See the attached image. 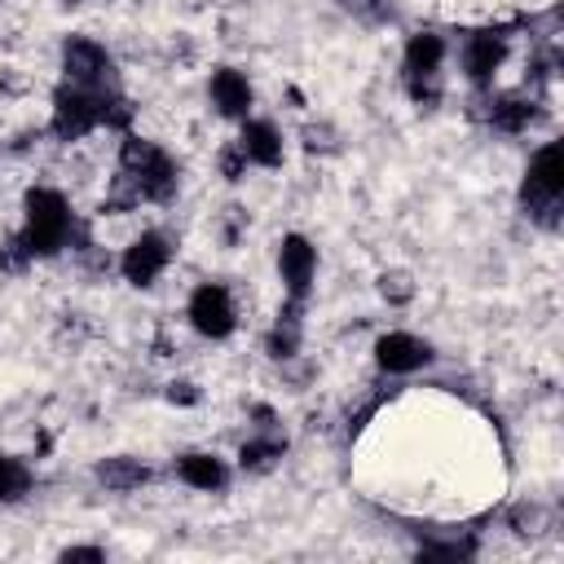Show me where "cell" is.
<instances>
[{
	"mask_svg": "<svg viewBox=\"0 0 564 564\" xmlns=\"http://www.w3.org/2000/svg\"><path fill=\"white\" fill-rule=\"evenodd\" d=\"M75 234H79V220H75V207L62 189L53 185H31L22 194V225H18V238L22 247L31 251V260H53L62 256L66 247H75Z\"/></svg>",
	"mask_w": 564,
	"mask_h": 564,
	"instance_id": "cell-1",
	"label": "cell"
},
{
	"mask_svg": "<svg viewBox=\"0 0 564 564\" xmlns=\"http://www.w3.org/2000/svg\"><path fill=\"white\" fill-rule=\"evenodd\" d=\"M115 176L128 181L137 203H172L176 189H181L176 159L159 141H145L137 132H123V141H119V172Z\"/></svg>",
	"mask_w": 564,
	"mask_h": 564,
	"instance_id": "cell-2",
	"label": "cell"
},
{
	"mask_svg": "<svg viewBox=\"0 0 564 564\" xmlns=\"http://www.w3.org/2000/svg\"><path fill=\"white\" fill-rule=\"evenodd\" d=\"M110 93V88H106ZM97 88H79V84H57L53 101H48V137L62 145H75L84 137H93L101 128V97Z\"/></svg>",
	"mask_w": 564,
	"mask_h": 564,
	"instance_id": "cell-3",
	"label": "cell"
},
{
	"mask_svg": "<svg viewBox=\"0 0 564 564\" xmlns=\"http://www.w3.org/2000/svg\"><path fill=\"white\" fill-rule=\"evenodd\" d=\"M560 194H564V145H560V141H546V145H538L533 159H529L520 198H524V207H529L533 216L555 220Z\"/></svg>",
	"mask_w": 564,
	"mask_h": 564,
	"instance_id": "cell-4",
	"label": "cell"
},
{
	"mask_svg": "<svg viewBox=\"0 0 564 564\" xmlns=\"http://www.w3.org/2000/svg\"><path fill=\"white\" fill-rule=\"evenodd\" d=\"M62 79L66 84H79V88H119L115 84V57L106 53L101 40H88V35H66L62 40Z\"/></svg>",
	"mask_w": 564,
	"mask_h": 564,
	"instance_id": "cell-5",
	"label": "cell"
},
{
	"mask_svg": "<svg viewBox=\"0 0 564 564\" xmlns=\"http://www.w3.org/2000/svg\"><path fill=\"white\" fill-rule=\"evenodd\" d=\"M185 322L203 335V339H229L238 326V304L234 291L225 282H198L185 300Z\"/></svg>",
	"mask_w": 564,
	"mask_h": 564,
	"instance_id": "cell-6",
	"label": "cell"
},
{
	"mask_svg": "<svg viewBox=\"0 0 564 564\" xmlns=\"http://www.w3.org/2000/svg\"><path fill=\"white\" fill-rule=\"evenodd\" d=\"M172 256H176V242H172L163 229H141V234L128 238V247L119 251V273H123V282H132V286H154V282L167 273Z\"/></svg>",
	"mask_w": 564,
	"mask_h": 564,
	"instance_id": "cell-7",
	"label": "cell"
},
{
	"mask_svg": "<svg viewBox=\"0 0 564 564\" xmlns=\"http://www.w3.org/2000/svg\"><path fill=\"white\" fill-rule=\"evenodd\" d=\"M278 278L286 300H308L317 282V247L304 234H286L278 242Z\"/></svg>",
	"mask_w": 564,
	"mask_h": 564,
	"instance_id": "cell-8",
	"label": "cell"
},
{
	"mask_svg": "<svg viewBox=\"0 0 564 564\" xmlns=\"http://www.w3.org/2000/svg\"><path fill=\"white\" fill-rule=\"evenodd\" d=\"M432 344L423 335H410V330H383L375 339V366L383 375H414L423 366H432Z\"/></svg>",
	"mask_w": 564,
	"mask_h": 564,
	"instance_id": "cell-9",
	"label": "cell"
},
{
	"mask_svg": "<svg viewBox=\"0 0 564 564\" xmlns=\"http://www.w3.org/2000/svg\"><path fill=\"white\" fill-rule=\"evenodd\" d=\"M234 145L242 150V159L251 163V167H282V159H286V141H282V132H278V123L273 119H238V137H234Z\"/></svg>",
	"mask_w": 564,
	"mask_h": 564,
	"instance_id": "cell-10",
	"label": "cell"
},
{
	"mask_svg": "<svg viewBox=\"0 0 564 564\" xmlns=\"http://www.w3.org/2000/svg\"><path fill=\"white\" fill-rule=\"evenodd\" d=\"M458 62H463V75H467L476 88L494 84V75H498L502 62H507V35H502V31H476V35H467Z\"/></svg>",
	"mask_w": 564,
	"mask_h": 564,
	"instance_id": "cell-11",
	"label": "cell"
},
{
	"mask_svg": "<svg viewBox=\"0 0 564 564\" xmlns=\"http://www.w3.org/2000/svg\"><path fill=\"white\" fill-rule=\"evenodd\" d=\"M207 97L220 119H247L256 106V88H251L247 70H238V66H216L207 79Z\"/></svg>",
	"mask_w": 564,
	"mask_h": 564,
	"instance_id": "cell-12",
	"label": "cell"
},
{
	"mask_svg": "<svg viewBox=\"0 0 564 564\" xmlns=\"http://www.w3.org/2000/svg\"><path fill=\"white\" fill-rule=\"evenodd\" d=\"M445 53H449L445 35H436V31H414V35L405 40V48H401V70H405V79H441Z\"/></svg>",
	"mask_w": 564,
	"mask_h": 564,
	"instance_id": "cell-13",
	"label": "cell"
},
{
	"mask_svg": "<svg viewBox=\"0 0 564 564\" xmlns=\"http://www.w3.org/2000/svg\"><path fill=\"white\" fill-rule=\"evenodd\" d=\"M172 471H176L181 485H189V489H198V494H220V489L229 485V463H225L220 454H212V449H189V454H181Z\"/></svg>",
	"mask_w": 564,
	"mask_h": 564,
	"instance_id": "cell-14",
	"label": "cell"
},
{
	"mask_svg": "<svg viewBox=\"0 0 564 564\" xmlns=\"http://www.w3.org/2000/svg\"><path fill=\"white\" fill-rule=\"evenodd\" d=\"M150 467L141 463V458H132V454H110V458H101L97 463V480L110 489V494H137L141 485H150Z\"/></svg>",
	"mask_w": 564,
	"mask_h": 564,
	"instance_id": "cell-15",
	"label": "cell"
},
{
	"mask_svg": "<svg viewBox=\"0 0 564 564\" xmlns=\"http://www.w3.org/2000/svg\"><path fill=\"white\" fill-rule=\"evenodd\" d=\"M533 115H538V110H533V101H529V97H494V101H489V110H485L489 128H494V132H507V137L529 132Z\"/></svg>",
	"mask_w": 564,
	"mask_h": 564,
	"instance_id": "cell-16",
	"label": "cell"
},
{
	"mask_svg": "<svg viewBox=\"0 0 564 564\" xmlns=\"http://www.w3.org/2000/svg\"><path fill=\"white\" fill-rule=\"evenodd\" d=\"M31 489H35V471H31V463L18 458V454H4V449H0V507L22 502Z\"/></svg>",
	"mask_w": 564,
	"mask_h": 564,
	"instance_id": "cell-17",
	"label": "cell"
},
{
	"mask_svg": "<svg viewBox=\"0 0 564 564\" xmlns=\"http://www.w3.org/2000/svg\"><path fill=\"white\" fill-rule=\"evenodd\" d=\"M419 555L423 560H467V555H476V542L463 538V533H454V538H427L419 546Z\"/></svg>",
	"mask_w": 564,
	"mask_h": 564,
	"instance_id": "cell-18",
	"label": "cell"
},
{
	"mask_svg": "<svg viewBox=\"0 0 564 564\" xmlns=\"http://www.w3.org/2000/svg\"><path fill=\"white\" fill-rule=\"evenodd\" d=\"M379 295H383L388 304H410V300H414V278H410L405 269H388V273L379 278Z\"/></svg>",
	"mask_w": 564,
	"mask_h": 564,
	"instance_id": "cell-19",
	"label": "cell"
},
{
	"mask_svg": "<svg viewBox=\"0 0 564 564\" xmlns=\"http://www.w3.org/2000/svg\"><path fill=\"white\" fill-rule=\"evenodd\" d=\"M216 167H220V176H225L229 185H238V181L247 176V167H251V163L242 159V150H238L234 141H225V145H220V154H216Z\"/></svg>",
	"mask_w": 564,
	"mask_h": 564,
	"instance_id": "cell-20",
	"label": "cell"
},
{
	"mask_svg": "<svg viewBox=\"0 0 564 564\" xmlns=\"http://www.w3.org/2000/svg\"><path fill=\"white\" fill-rule=\"evenodd\" d=\"M167 401H172V405H198L203 392H198V383H189V379H172V383H167Z\"/></svg>",
	"mask_w": 564,
	"mask_h": 564,
	"instance_id": "cell-21",
	"label": "cell"
},
{
	"mask_svg": "<svg viewBox=\"0 0 564 564\" xmlns=\"http://www.w3.org/2000/svg\"><path fill=\"white\" fill-rule=\"evenodd\" d=\"M62 560H66V564H70V560H106V546H66Z\"/></svg>",
	"mask_w": 564,
	"mask_h": 564,
	"instance_id": "cell-22",
	"label": "cell"
}]
</instances>
